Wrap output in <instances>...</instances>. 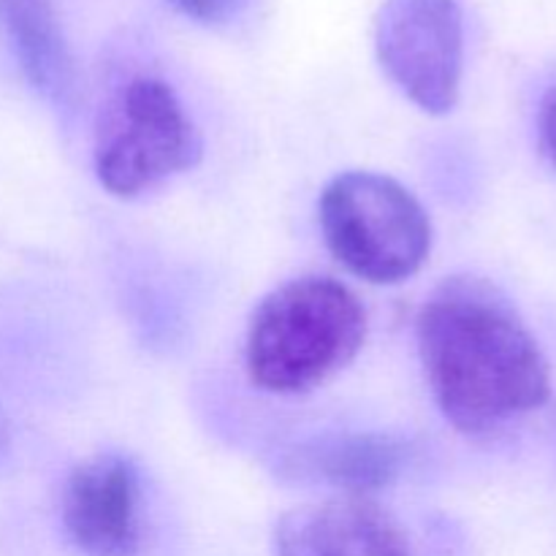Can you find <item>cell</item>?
<instances>
[{
  "label": "cell",
  "instance_id": "1",
  "mask_svg": "<svg viewBox=\"0 0 556 556\" xmlns=\"http://www.w3.org/2000/svg\"><path fill=\"white\" fill-rule=\"evenodd\" d=\"M418 353L443 416L492 434L543 407L552 369L510 299L483 277H448L418 315Z\"/></svg>",
  "mask_w": 556,
  "mask_h": 556
},
{
  "label": "cell",
  "instance_id": "2",
  "mask_svg": "<svg viewBox=\"0 0 556 556\" xmlns=\"http://www.w3.org/2000/svg\"><path fill=\"white\" fill-rule=\"evenodd\" d=\"M367 340V309L331 277H299L261 299L248 326V375L269 394H307L340 375Z\"/></svg>",
  "mask_w": 556,
  "mask_h": 556
},
{
  "label": "cell",
  "instance_id": "3",
  "mask_svg": "<svg viewBox=\"0 0 556 556\" xmlns=\"http://www.w3.org/2000/svg\"><path fill=\"white\" fill-rule=\"evenodd\" d=\"M326 248L358 280L396 286L432 253V220L421 201L378 172H345L320 193Z\"/></svg>",
  "mask_w": 556,
  "mask_h": 556
},
{
  "label": "cell",
  "instance_id": "4",
  "mask_svg": "<svg viewBox=\"0 0 556 556\" xmlns=\"http://www.w3.org/2000/svg\"><path fill=\"white\" fill-rule=\"evenodd\" d=\"M204 139L172 85L155 76L130 79L96 130L98 182L117 199H136L199 166Z\"/></svg>",
  "mask_w": 556,
  "mask_h": 556
},
{
  "label": "cell",
  "instance_id": "5",
  "mask_svg": "<svg viewBox=\"0 0 556 556\" xmlns=\"http://www.w3.org/2000/svg\"><path fill=\"white\" fill-rule=\"evenodd\" d=\"M380 68L427 114L459 103L465 74V14L459 0H383L375 16Z\"/></svg>",
  "mask_w": 556,
  "mask_h": 556
},
{
  "label": "cell",
  "instance_id": "6",
  "mask_svg": "<svg viewBox=\"0 0 556 556\" xmlns=\"http://www.w3.org/2000/svg\"><path fill=\"white\" fill-rule=\"evenodd\" d=\"M63 527L85 556H134L141 541V483L128 456L96 454L71 470Z\"/></svg>",
  "mask_w": 556,
  "mask_h": 556
},
{
  "label": "cell",
  "instance_id": "7",
  "mask_svg": "<svg viewBox=\"0 0 556 556\" xmlns=\"http://www.w3.org/2000/svg\"><path fill=\"white\" fill-rule=\"evenodd\" d=\"M277 556H416L400 521L369 497L307 503L282 514Z\"/></svg>",
  "mask_w": 556,
  "mask_h": 556
},
{
  "label": "cell",
  "instance_id": "8",
  "mask_svg": "<svg viewBox=\"0 0 556 556\" xmlns=\"http://www.w3.org/2000/svg\"><path fill=\"white\" fill-rule=\"evenodd\" d=\"M407 456V445L391 434H326L288 451L280 462V472L296 483L331 486L351 497H367L400 481Z\"/></svg>",
  "mask_w": 556,
  "mask_h": 556
},
{
  "label": "cell",
  "instance_id": "9",
  "mask_svg": "<svg viewBox=\"0 0 556 556\" xmlns=\"http://www.w3.org/2000/svg\"><path fill=\"white\" fill-rule=\"evenodd\" d=\"M0 33L33 90L54 106L76 101V60L52 0H0Z\"/></svg>",
  "mask_w": 556,
  "mask_h": 556
},
{
  "label": "cell",
  "instance_id": "10",
  "mask_svg": "<svg viewBox=\"0 0 556 556\" xmlns=\"http://www.w3.org/2000/svg\"><path fill=\"white\" fill-rule=\"evenodd\" d=\"M177 14L199 25H228L244 11L248 0H166Z\"/></svg>",
  "mask_w": 556,
  "mask_h": 556
},
{
  "label": "cell",
  "instance_id": "11",
  "mask_svg": "<svg viewBox=\"0 0 556 556\" xmlns=\"http://www.w3.org/2000/svg\"><path fill=\"white\" fill-rule=\"evenodd\" d=\"M538 136H541V150L548 163L556 168V85L546 92L538 114Z\"/></svg>",
  "mask_w": 556,
  "mask_h": 556
}]
</instances>
